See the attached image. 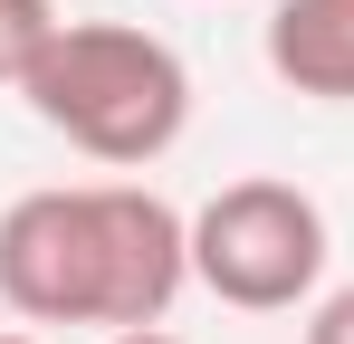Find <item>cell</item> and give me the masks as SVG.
I'll list each match as a JSON object with an SVG mask.
<instances>
[{
  "instance_id": "obj_1",
  "label": "cell",
  "mask_w": 354,
  "mask_h": 344,
  "mask_svg": "<svg viewBox=\"0 0 354 344\" xmlns=\"http://www.w3.org/2000/svg\"><path fill=\"white\" fill-rule=\"evenodd\" d=\"M192 287V211L153 182H48L0 211V306L19 325H163Z\"/></svg>"
},
{
  "instance_id": "obj_2",
  "label": "cell",
  "mask_w": 354,
  "mask_h": 344,
  "mask_svg": "<svg viewBox=\"0 0 354 344\" xmlns=\"http://www.w3.org/2000/svg\"><path fill=\"white\" fill-rule=\"evenodd\" d=\"M19 106L58 134L67 153L106 172H144L163 163L192 124V67H182L173 39L134 29V19H67L48 57L29 67Z\"/></svg>"
},
{
  "instance_id": "obj_3",
  "label": "cell",
  "mask_w": 354,
  "mask_h": 344,
  "mask_svg": "<svg viewBox=\"0 0 354 344\" xmlns=\"http://www.w3.org/2000/svg\"><path fill=\"white\" fill-rule=\"evenodd\" d=\"M192 287L239 316H297L326 296V211L278 172L221 182L192 211Z\"/></svg>"
},
{
  "instance_id": "obj_4",
  "label": "cell",
  "mask_w": 354,
  "mask_h": 344,
  "mask_svg": "<svg viewBox=\"0 0 354 344\" xmlns=\"http://www.w3.org/2000/svg\"><path fill=\"white\" fill-rule=\"evenodd\" d=\"M268 77L316 96V106H354V0H278L268 29Z\"/></svg>"
},
{
  "instance_id": "obj_5",
  "label": "cell",
  "mask_w": 354,
  "mask_h": 344,
  "mask_svg": "<svg viewBox=\"0 0 354 344\" xmlns=\"http://www.w3.org/2000/svg\"><path fill=\"white\" fill-rule=\"evenodd\" d=\"M58 0H0V96H19L29 86V67L48 57V39H58Z\"/></svg>"
},
{
  "instance_id": "obj_6",
  "label": "cell",
  "mask_w": 354,
  "mask_h": 344,
  "mask_svg": "<svg viewBox=\"0 0 354 344\" xmlns=\"http://www.w3.org/2000/svg\"><path fill=\"white\" fill-rule=\"evenodd\" d=\"M306 344H354V287H326L306 306Z\"/></svg>"
},
{
  "instance_id": "obj_7",
  "label": "cell",
  "mask_w": 354,
  "mask_h": 344,
  "mask_svg": "<svg viewBox=\"0 0 354 344\" xmlns=\"http://www.w3.org/2000/svg\"><path fill=\"white\" fill-rule=\"evenodd\" d=\"M106 344H182V335H163V325H134V335H106Z\"/></svg>"
},
{
  "instance_id": "obj_8",
  "label": "cell",
  "mask_w": 354,
  "mask_h": 344,
  "mask_svg": "<svg viewBox=\"0 0 354 344\" xmlns=\"http://www.w3.org/2000/svg\"><path fill=\"white\" fill-rule=\"evenodd\" d=\"M0 344H39V335H0Z\"/></svg>"
}]
</instances>
